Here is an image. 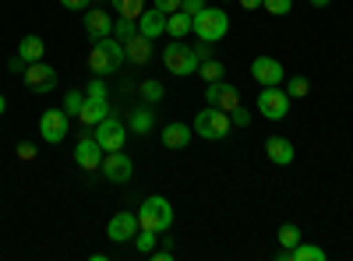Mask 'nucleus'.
Listing matches in <instances>:
<instances>
[{"label": "nucleus", "mask_w": 353, "mask_h": 261, "mask_svg": "<svg viewBox=\"0 0 353 261\" xmlns=\"http://www.w3.org/2000/svg\"><path fill=\"white\" fill-rule=\"evenodd\" d=\"M121 64H124V43L121 39H96V46H92V53H88V67H92V74H99V78H106V74H113V71H121Z\"/></svg>", "instance_id": "obj_1"}, {"label": "nucleus", "mask_w": 353, "mask_h": 261, "mask_svg": "<svg viewBox=\"0 0 353 261\" xmlns=\"http://www.w3.org/2000/svg\"><path fill=\"white\" fill-rule=\"evenodd\" d=\"M226 28H230V18L219 8H201L194 14V21H191V32L198 39H205V43H219L226 36Z\"/></svg>", "instance_id": "obj_2"}, {"label": "nucleus", "mask_w": 353, "mask_h": 261, "mask_svg": "<svg viewBox=\"0 0 353 261\" xmlns=\"http://www.w3.org/2000/svg\"><path fill=\"white\" fill-rule=\"evenodd\" d=\"M138 222H141V229H156V233H166V229L173 226V209H170V201L159 198V194L145 198L141 209H138Z\"/></svg>", "instance_id": "obj_3"}, {"label": "nucleus", "mask_w": 353, "mask_h": 261, "mask_svg": "<svg viewBox=\"0 0 353 261\" xmlns=\"http://www.w3.org/2000/svg\"><path fill=\"white\" fill-rule=\"evenodd\" d=\"M163 64H166V71L170 74H176V78H188V74H198V53H194V46H184L181 39H173L166 50H163Z\"/></svg>", "instance_id": "obj_4"}, {"label": "nucleus", "mask_w": 353, "mask_h": 261, "mask_svg": "<svg viewBox=\"0 0 353 261\" xmlns=\"http://www.w3.org/2000/svg\"><path fill=\"white\" fill-rule=\"evenodd\" d=\"M230 113L219 109V106H205L198 117H194V131L205 138V141H223L230 134Z\"/></svg>", "instance_id": "obj_5"}, {"label": "nucleus", "mask_w": 353, "mask_h": 261, "mask_svg": "<svg viewBox=\"0 0 353 261\" xmlns=\"http://www.w3.org/2000/svg\"><path fill=\"white\" fill-rule=\"evenodd\" d=\"M96 141L103 145V152H121L124 149V141H128V127L121 124V117H110L96 124Z\"/></svg>", "instance_id": "obj_6"}, {"label": "nucleus", "mask_w": 353, "mask_h": 261, "mask_svg": "<svg viewBox=\"0 0 353 261\" xmlns=\"http://www.w3.org/2000/svg\"><path fill=\"white\" fill-rule=\"evenodd\" d=\"M258 109H261V117H269V121H283L290 113V96L279 85H265L261 96H258Z\"/></svg>", "instance_id": "obj_7"}, {"label": "nucleus", "mask_w": 353, "mask_h": 261, "mask_svg": "<svg viewBox=\"0 0 353 261\" xmlns=\"http://www.w3.org/2000/svg\"><path fill=\"white\" fill-rule=\"evenodd\" d=\"M138 229H141L138 212H117V216L110 219V226H106V237H110L113 244H128V240L138 237Z\"/></svg>", "instance_id": "obj_8"}, {"label": "nucleus", "mask_w": 353, "mask_h": 261, "mask_svg": "<svg viewBox=\"0 0 353 261\" xmlns=\"http://www.w3.org/2000/svg\"><path fill=\"white\" fill-rule=\"evenodd\" d=\"M103 177L110 180V184H128L131 180V173H134V163L124 156V149L121 152H106L103 156Z\"/></svg>", "instance_id": "obj_9"}, {"label": "nucleus", "mask_w": 353, "mask_h": 261, "mask_svg": "<svg viewBox=\"0 0 353 261\" xmlns=\"http://www.w3.org/2000/svg\"><path fill=\"white\" fill-rule=\"evenodd\" d=\"M68 127H71V117H68L64 109H46L43 121H39V134H43V141H50V145L64 141V138H68Z\"/></svg>", "instance_id": "obj_10"}, {"label": "nucleus", "mask_w": 353, "mask_h": 261, "mask_svg": "<svg viewBox=\"0 0 353 261\" xmlns=\"http://www.w3.org/2000/svg\"><path fill=\"white\" fill-rule=\"evenodd\" d=\"M74 163L81 166V169H99L103 166V145L96 141V134H81L78 138V145H74Z\"/></svg>", "instance_id": "obj_11"}, {"label": "nucleus", "mask_w": 353, "mask_h": 261, "mask_svg": "<svg viewBox=\"0 0 353 261\" xmlns=\"http://www.w3.org/2000/svg\"><path fill=\"white\" fill-rule=\"evenodd\" d=\"M205 103L230 113V109L241 106V92L233 89V85H226V81H209V85H205Z\"/></svg>", "instance_id": "obj_12"}, {"label": "nucleus", "mask_w": 353, "mask_h": 261, "mask_svg": "<svg viewBox=\"0 0 353 261\" xmlns=\"http://www.w3.org/2000/svg\"><path fill=\"white\" fill-rule=\"evenodd\" d=\"M21 78H25V85H28L32 92H53V89H57V71H53L50 64H43V61L28 64Z\"/></svg>", "instance_id": "obj_13"}, {"label": "nucleus", "mask_w": 353, "mask_h": 261, "mask_svg": "<svg viewBox=\"0 0 353 261\" xmlns=\"http://www.w3.org/2000/svg\"><path fill=\"white\" fill-rule=\"evenodd\" d=\"M251 78L265 89V85H279L286 78V71H283V64L276 61V56H258V61L251 64Z\"/></svg>", "instance_id": "obj_14"}, {"label": "nucleus", "mask_w": 353, "mask_h": 261, "mask_svg": "<svg viewBox=\"0 0 353 261\" xmlns=\"http://www.w3.org/2000/svg\"><path fill=\"white\" fill-rule=\"evenodd\" d=\"M124 61H131V64H138V67L149 64V61H152V39L141 36V32L131 36V39L124 43Z\"/></svg>", "instance_id": "obj_15"}, {"label": "nucleus", "mask_w": 353, "mask_h": 261, "mask_svg": "<svg viewBox=\"0 0 353 261\" xmlns=\"http://www.w3.org/2000/svg\"><path fill=\"white\" fill-rule=\"evenodd\" d=\"M110 117V99H96V96H85V103H81V113H78V121L81 124H99V121H106Z\"/></svg>", "instance_id": "obj_16"}, {"label": "nucleus", "mask_w": 353, "mask_h": 261, "mask_svg": "<svg viewBox=\"0 0 353 261\" xmlns=\"http://www.w3.org/2000/svg\"><path fill=\"white\" fill-rule=\"evenodd\" d=\"M265 156H269L276 166H290L293 163V145H290V138H279V134H272L269 141H265Z\"/></svg>", "instance_id": "obj_17"}, {"label": "nucleus", "mask_w": 353, "mask_h": 261, "mask_svg": "<svg viewBox=\"0 0 353 261\" xmlns=\"http://www.w3.org/2000/svg\"><path fill=\"white\" fill-rule=\"evenodd\" d=\"M85 32L92 36V39H106V36L113 32V21H110V14H106V11H99V8L85 11Z\"/></svg>", "instance_id": "obj_18"}, {"label": "nucleus", "mask_w": 353, "mask_h": 261, "mask_svg": "<svg viewBox=\"0 0 353 261\" xmlns=\"http://www.w3.org/2000/svg\"><path fill=\"white\" fill-rule=\"evenodd\" d=\"M138 32H141V36H149V39H159V36L166 32V14H163L159 8L141 11V18H138Z\"/></svg>", "instance_id": "obj_19"}, {"label": "nucleus", "mask_w": 353, "mask_h": 261, "mask_svg": "<svg viewBox=\"0 0 353 261\" xmlns=\"http://www.w3.org/2000/svg\"><path fill=\"white\" fill-rule=\"evenodd\" d=\"M188 141H191V127L188 124H166L163 127V145L166 149H188Z\"/></svg>", "instance_id": "obj_20"}, {"label": "nucleus", "mask_w": 353, "mask_h": 261, "mask_svg": "<svg viewBox=\"0 0 353 261\" xmlns=\"http://www.w3.org/2000/svg\"><path fill=\"white\" fill-rule=\"evenodd\" d=\"M18 56H21L25 64H36V61H43V56H46V43L39 36H25L18 43Z\"/></svg>", "instance_id": "obj_21"}, {"label": "nucleus", "mask_w": 353, "mask_h": 261, "mask_svg": "<svg viewBox=\"0 0 353 261\" xmlns=\"http://www.w3.org/2000/svg\"><path fill=\"white\" fill-rule=\"evenodd\" d=\"M191 14H184V11H173V14H166V32L173 36V39H184L188 32H191Z\"/></svg>", "instance_id": "obj_22"}, {"label": "nucleus", "mask_w": 353, "mask_h": 261, "mask_svg": "<svg viewBox=\"0 0 353 261\" xmlns=\"http://www.w3.org/2000/svg\"><path fill=\"white\" fill-rule=\"evenodd\" d=\"M152 124H156L152 109H134V113H131V121H128V131H134V134H149Z\"/></svg>", "instance_id": "obj_23"}, {"label": "nucleus", "mask_w": 353, "mask_h": 261, "mask_svg": "<svg viewBox=\"0 0 353 261\" xmlns=\"http://www.w3.org/2000/svg\"><path fill=\"white\" fill-rule=\"evenodd\" d=\"M110 4L121 11V18H131V21H138L145 11V0H110Z\"/></svg>", "instance_id": "obj_24"}, {"label": "nucleus", "mask_w": 353, "mask_h": 261, "mask_svg": "<svg viewBox=\"0 0 353 261\" xmlns=\"http://www.w3.org/2000/svg\"><path fill=\"white\" fill-rule=\"evenodd\" d=\"M293 261H325V251L314 244H297L293 247Z\"/></svg>", "instance_id": "obj_25"}, {"label": "nucleus", "mask_w": 353, "mask_h": 261, "mask_svg": "<svg viewBox=\"0 0 353 261\" xmlns=\"http://www.w3.org/2000/svg\"><path fill=\"white\" fill-rule=\"evenodd\" d=\"M223 71H226V67H223L219 61H212V56H209V61H201V64H198V74H201L205 81H223Z\"/></svg>", "instance_id": "obj_26"}, {"label": "nucleus", "mask_w": 353, "mask_h": 261, "mask_svg": "<svg viewBox=\"0 0 353 261\" xmlns=\"http://www.w3.org/2000/svg\"><path fill=\"white\" fill-rule=\"evenodd\" d=\"M156 229H138V237H134V247L141 251V254H152L156 251Z\"/></svg>", "instance_id": "obj_27"}, {"label": "nucleus", "mask_w": 353, "mask_h": 261, "mask_svg": "<svg viewBox=\"0 0 353 261\" xmlns=\"http://www.w3.org/2000/svg\"><path fill=\"white\" fill-rule=\"evenodd\" d=\"M279 244L293 251V247H297V244H301V229H297V226H293V222H286V226H279Z\"/></svg>", "instance_id": "obj_28"}, {"label": "nucleus", "mask_w": 353, "mask_h": 261, "mask_svg": "<svg viewBox=\"0 0 353 261\" xmlns=\"http://www.w3.org/2000/svg\"><path fill=\"white\" fill-rule=\"evenodd\" d=\"M113 36H117V39H121V43H128L131 36H138V25H134L131 18H121V21H117V25H113Z\"/></svg>", "instance_id": "obj_29"}, {"label": "nucleus", "mask_w": 353, "mask_h": 261, "mask_svg": "<svg viewBox=\"0 0 353 261\" xmlns=\"http://www.w3.org/2000/svg\"><path fill=\"white\" fill-rule=\"evenodd\" d=\"M307 92H311V81H307V78H301V74H297V78H290V89H286L290 99H304Z\"/></svg>", "instance_id": "obj_30"}, {"label": "nucleus", "mask_w": 353, "mask_h": 261, "mask_svg": "<svg viewBox=\"0 0 353 261\" xmlns=\"http://www.w3.org/2000/svg\"><path fill=\"white\" fill-rule=\"evenodd\" d=\"M163 96H166V92H163V85H159V81H152V78H149V81H141V99H145V103H159Z\"/></svg>", "instance_id": "obj_31"}, {"label": "nucleus", "mask_w": 353, "mask_h": 261, "mask_svg": "<svg viewBox=\"0 0 353 261\" xmlns=\"http://www.w3.org/2000/svg\"><path fill=\"white\" fill-rule=\"evenodd\" d=\"M81 103H85V92H68V96H64V113H68V117H78Z\"/></svg>", "instance_id": "obj_32"}, {"label": "nucleus", "mask_w": 353, "mask_h": 261, "mask_svg": "<svg viewBox=\"0 0 353 261\" xmlns=\"http://www.w3.org/2000/svg\"><path fill=\"white\" fill-rule=\"evenodd\" d=\"M261 8L279 18V14H290L293 11V0H261Z\"/></svg>", "instance_id": "obj_33"}, {"label": "nucleus", "mask_w": 353, "mask_h": 261, "mask_svg": "<svg viewBox=\"0 0 353 261\" xmlns=\"http://www.w3.org/2000/svg\"><path fill=\"white\" fill-rule=\"evenodd\" d=\"M230 124H233V127H248V124H251V113H248L244 106L230 109Z\"/></svg>", "instance_id": "obj_34"}, {"label": "nucleus", "mask_w": 353, "mask_h": 261, "mask_svg": "<svg viewBox=\"0 0 353 261\" xmlns=\"http://www.w3.org/2000/svg\"><path fill=\"white\" fill-rule=\"evenodd\" d=\"M85 96H96V99H106V85H103V78L96 74L92 81H88V89H85Z\"/></svg>", "instance_id": "obj_35"}, {"label": "nucleus", "mask_w": 353, "mask_h": 261, "mask_svg": "<svg viewBox=\"0 0 353 261\" xmlns=\"http://www.w3.org/2000/svg\"><path fill=\"white\" fill-rule=\"evenodd\" d=\"M14 152H18V159H21V163H32V159H36V145H32V141H21Z\"/></svg>", "instance_id": "obj_36"}, {"label": "nucleus", "mask_w": 353, "mask_h": 261, "mask_svg": "<svg viewBox=\"0 0 353 261\" xmlns=\"http://www.w3.org/2000/svg\"><path fill=\"white\" fill-rule=\"evenodd\" d=\"M181 4H184V0H156V8H159L163 14H173V11H181Z\"/></svg>", "instance_id": "obj_37"}, {"label": "nucleus", "mask_w": 353, "mask_h": 261, "mask_svg": "<svg viewBox=\"0 0 353 261\" xmlns=\"http://www.w3.org/2000/svg\"><path fill=\"white\" fill-rule=\"evenodd\" d=\"M201 8H205V0H184V4H181V11H184V14H191V18H194Z\"/></svg>", "instance_id": "obj_38"}, {"label": "nucleus", "mask_w": 353, "mask_h": 261, "mask_svg": "<svg viewBox=\"0 0 353 261\" xmlns=\"http://www.w3.org/2000/svg\"><path fill=\"white\" fill-rule=\"evenodd\" d=\"M194 53H198V61H209V56H212V43H205V39H198Z\"/></svg>", "instance_id": "obj_39"}, {"label": "nucleus", "mask_w": 353, "mask_h": 261, "mask_svg": "<svg viewBox=\"0 0 353 261\" xmlns=\"http://www.w3.org/2000/svg\"><path fill=\"white\" fill-rule=\"evenodd\" d=\"M64 8H71V11H88L92 8V0H61Z\"/></svg>", "instance_id": "obj_40"}, {"label": "nucleus", "mask_w": 353, "mask_h": 261, "mask_svg": "<svg viewBox=\"0 0 353 261\" xmlns=\"http://www.w3.org/2000/svg\"><path fill=\"white\" fill-rule=\"evenodd\" d=\"M25 67H28V64H25L21 56L14 53V56H11V64H8V71H14V74H25Z\"/></svg>", "instance_id": "obj_41"}, {"label": "nucleus", "mask_w": 353, "mask_h": 261, "mask_svg": "<svg viewBox=\"0 0 353 261\" xmlns=\"http://www.w3.org/2000/svg\"><path fill=\"white\" fill-rule=\"evenodd\" d=\"M149 258H156V261H170V258H173V247H159V251H152Z\"/></svg>", "instance_id": "obj_42"}, {"label": "nucleus", "mask_w": 353, "mask_h": 261, "mask_svg": "<svg viewBox=\"0 0 353 261\" xmlns=\"http://www.w3.org/2000/svg\"><path fill=\"white\" fill-rule=\"evenodd\" d=\"M241 4H244L248 11H254V8H261V0H241Z\"/></svg>", "instance_id": "obj_43"}, {"label": "nucleus", "mask_w": 353, "mask_h": 261, "mask_svg": "<svg viewBox=\"0 0 353 261\" xmlns=\"http://www.w3.org/2000/svg\"><path fill=\"white\" fill-rule=\"evenodd\" d=\"M4 109H8V99H4V92H0V117H4Z\"/></svg>", "instance_id": "obj_44"}, {"label": "nucleus", "mask_w": 353, "mask_h": 261, "mask_svg": "<svg viewBox=\"0 0 353 261\" xmlns=\"http://www.w3.org/2000/svg\"><path fill=\"white\" fill-rule=\"evenodd\" d=\"M311 4H314V8H325V4H329V0H311Z\"/></svg>", "instance_id": "obj_45"}]
</instances>
